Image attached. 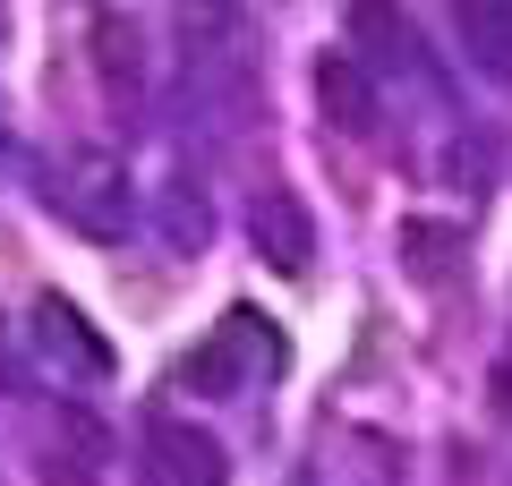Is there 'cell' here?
<instances>
[{
  "instance_id": "cell-1",
  "label": "cell",
  "mask_w": 512,
  "mask_h": 486,
  "mask_svg": "<svg viewBox=\"0 0 512 486\" xmlns=\"http://www.w3.org/2000/svg\"><path fill=\"white\" fill-rule=\"evenodd\" d=\"M291 359L282 350V333H274V316H256V307H231V316L214 324V342L197 350V359L180 367L197 393H239V384H256V376H274V367Z\"/></svg>"
},
{
  "instance_id": "cell-2",
  "label": "cell",
  "mask_w": 512,
  "mask_h": 486,
  "mask_svg": "<svg viewBox=\"0 0 512 486\" xmlns=\"http://www.w3.org/2000/svg\"><path fill=\"white\" fill-rule=\"evenodd\" d=\"M52 205L77 222V231H94V239H120V231H128V171H120V162H103V154H77L69 171H60Z\"/></svg>"
},
{
  "instance_id": "cell-3",
  "label": "cell",
  "mask_w": 512,
  "mask_h": 486,
  "mask_svg": "<svg viewBox=\"0 0 512 486\" xmlns=\"http://www.w3.org/2000/svg\"><path fill=\"white\" fill-rule=\"evenodd\" d=\"M248 239H256V256L274 273H308L316 265V222H308V205H299L291 188H265V197L248 205Z\"/></svg>"
},
{
  "instance_id": "cell-4",
  "label": "cell",
  "mask_w": 512,
  "mask_h": 486,
  "mask_svg": "<svg viewBox=\"0 0 512 486\" xmlns=\"http://www.w3.org/2000/svg\"><path fill=\"white\" fill-rule=\"evenodd\" d=\"M316 111L342 137H376V69L359 52H316Z\"/></svg>"
},
{
  "instance_id": "cell-5",
  "label": "cell",
  "mask_w": 512,
  "mask_h": 486,
  "mask_svg": "<svg viewBox=\"0 0 512 486\" xmlns=\"http://www.w3.org/2000/svg\"><path fill=\"white\" fill-rule=\"evenodd\" d=\"M350 52L367 60V69H419V26L393 9V0H350Z\"/></svg>"
},
{
  "instance_id": "cell-6",
  "label": "cell",
  "mask_w": 512,
  "mask_h": 486,
  "mask_svg": "<svg viewBox=\"0 0 512 486\" xmlns=\"http://www.w3.org/2000/svg\"><path fill=\"white\" fill-rule=\"evenodd\" d=\"M146 444H154V461H163V478H171V486H231V469H222V444H214L205 427H188V418H154Z\"/></svg>"
},
{
  "instance_id": "cell-7",
  "label": "cell",
  "mask_w": 512,
  "mask_h": 486,
  "mask_svg": "<svg viewBox=\"0 0 512 486\" xmlns=\"http://www.w3.org/2000/svg\"><path fill=\"white\" fill-rule=\"evenodd\" d=\"M453 26H461V52L487 86H512V0H453Z\"/></svg>"
},
{
  "instance_id": "cell-8",
  "label": "cell",
  "mask_w": 512,
  "mask_h": 486,
  "mask_svg": "<svg viewBox=\"0 0 512 486\" xmlns=\"http://www.w3.org/2000/svg\"><path fill=\"white\" fill-rule=\"evenodd\" d=\"M94 69H103L111 94H137L146 60H137V26H128V18H94Z\"/></svg>"
},
{
  "instance_id": "cell-9",
  "label": "cell",
  "mask_w": 512,
  "mask_h": 486,
  "mask_svg": "<svg viewBox=\"0 0 512 486\" xmlns=\"http://www.w3.org/2000/svg\"><path fill=\"white\" fill-rule=\"evenodd\" d=\"M35 324H43V350H69V359L86 367V376H103V367H111V350H103V342L86 333V316H77V307L43 299V307H35Z\"/></svg>"
},
{
  "instance_id": "cell-10",
  "label": "cell",
  "mask_w": 512,
  "mask_h": 486,
  "mask_svg": "<svg viewBox=\"0 0 512 486\" xmlns=\"http://www.w3.org/2000/svg\"><path fill=\"white\" fill-rule=\"evenodd\" d=\"M453 248H461L453 222H402V256H410L419 282H444V273H453Z\"/></svg>"
},
{
  "instance_id": "cell-11",
  "label": "cell",
  "mask_w": 512,
  "mask_h": 486,
  "mask_svg": "<svg viewBox=\"0 0 512 486\" xmlns=\"http://www.w3.org/2000/svg\"><path fill=\"white\" fill-rule=\"evenodd\" d=\"M197 18L222 35V26H231V0H188V26H197Z\"/></svg>"
}]
</instances>
